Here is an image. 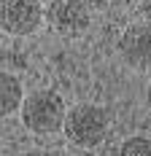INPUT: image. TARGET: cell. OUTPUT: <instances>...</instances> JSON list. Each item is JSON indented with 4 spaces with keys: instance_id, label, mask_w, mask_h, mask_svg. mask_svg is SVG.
<instances>
[{
    "instance_id": "obj_1",
    "label": "cell",
    "mask_w": 151,
    "mask_h": 156,
    "mask_svg": "<svg viewBox=\"0 0 151 156\" xmlns=\"http://www.w3.org/2000/svg\"><path fill=\"white\" fill-rule=\"evenodd\" d=\"M108 129H111V119H108L105 108L92 105V102L73 105L65 113V124H62L65 137L78 148H97L105 140Z\"/></svg>"
},
{
    "instance_id": "obj_6",
    "label": "cell",
    "mask_w": 151,
    "mask_h": 156,
    "mask_svg": "<svg viewBox=\"0 0 151 156\" xmlns=\"http://www.w3.org/2000/svg\"><path fill=\"white\" fill-rule=\"evenodd\" d=\"M22 100H24V92L19 78L0 70V116H11L14 110H19Z\"/></svg>"
},
{
    "instance_id": "obj_7",
    "label": "cell",
    "mask_w": 151,
    "mask_h": 156,
    "mask_svg": "<svg viewBox=\"0 0 151 156\" xmlns=\"http://www.w3.org/2000/svg\"><path fill=\"white\" fill-rule=\"evenodd\" d=\"M121 156H151V137H130L119 148Z\"/></svg>"
},
{
    "instance_id": "obj_4",
    "label": "cell",
    "mask_w": 151,
    "mask_h": 156,
    "mask_svg": "<svg viewBox=\"0 0 151 156\" xmlns=\"http://www.w3.org/2000/svg\"><path fill=\"white\" fill-rule=\"evenodd\" d=\"M46 19L54 32L65 38H76L89 27L92 5L89 0H51L46 8Z\"/></svg>"
},
{
    "instance_id": "obj_3",
    "label": "cell",
    "mask_w": 151,
    "mask_h": 156,
    "mask_svg": "<svg viewBox=\"0 0 151 156\" xmlns=\"http://www.w3.org/2000/svg\"><path fill=\"white\" fill-rule=\"evenodd\" d=\"M41 0H0V27L8 35H32L43 24Z\"/></svg>"
},
{
    "instance_id": "obj_5",
    "label": "cell",
    "mask_w": 151,
    "mask_h": 156,
    "mask_svg": "<svg viewBox=\"0 0 151 156\" xmlns=\"http://www.w3.org/2000/svg\"><path fill=\"white\" fill-rule=\"evenodd\" d=\"M119 54L121 59L135 67V70H146L151 67V24L149 22H135L119 38Z\"/></svg>"
},
{
    "instance_id": "obj_2",
    "label": "cell",
    "mask_w": 151,
    "mask_h": 156,
    "mask_svg": "<svg viewBox=\"0 0 151 156\" xmlns=\"http://www.w3.org/2000/svg\"><path fill=\"white\" fill-rule=\"evenodd\" d=\"M22 124L35 135H51L65 124V102L51 89H38L22 100Z\"/></svg>"
},
{
    "instance_id": "obj_8",
    "label": "cell",
    "mask_w": 151,
    "mask_h": 156,
    "mask_svg": "<svg viewBox=\"0 0 151 156\" xmlns=\"http://www.w3.org/2000/svg\"><path fill=\"white\" fill-rule=\"evenodd\" d=\"M146 102H149V108H151V83H149V89H146Z\"/></svg>"
}]
</instances>
